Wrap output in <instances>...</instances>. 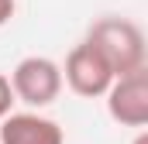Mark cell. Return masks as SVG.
Here are the masks:
<instances>
[{
    "mask_svg": "<svg viewBox=\"0 0 148 144\" xmlns=\"http://www.w3.org/2000/svg\"><path fill=\"white\" fill-rule=\"evenodd\" d=\"M86 41L107 58V65L114 69V75H124V72H134L148 65V52H145V31L127 21V17H100L90 24V35Z\"/></svg>",
    "mask_w": 148,
    "mask_h": 144,
    "instance_id": "1",
    "label": "cell"
},
{
    "mask_svg": "<svg viewBox=\"0 0 148 144\" xmlns=\"http://www.w3.org/2000/svg\"><path fill=\"white\" fill-rule=\"evenodd\" d=\"M10 89H14V100L28 107H48L62 93V69L45 55H28L10 72Z\"/></svg>",
    "mask_w": 148,
    "mask_h": 144,
    "instance_id": "2",
    "label": "cell"
},
{
    "mask_svg": "<svg viewBox=\"0 0 148 144\" xmlns=\"http://www.w3.org/2000/svg\"><path fill=\"white\" fill-rule=\"evenodd\" d=\"M107 113L121 127H145L148 124V65L124 75H114L107 86Z\"/></svg>",
    "mask_w": 148,
    "mask_h": 144,
    "instance_id": "3",
    "label": "cell"
},
{
    "mask_svg": "<svg viewBox=\"0 0 148 144\" xmlns=\"http://www.w3.org/2000/svg\"><path fill=\"white\" fill-rule=\"evenodd\" d=\"M66 86L73 89L76 96L83 100H97L107 93V86L114 82V69L107 65V58L90 45V41H79L73 52L66 55V69H62Z\"/></svg>",
    "mask_w": 148,
    "mask_h": 144,
    "instance_id": "4",
    "label": "cell"
},
{
    "mask_svg": "<svg viewBox=\"0 0 148 144\" xmlns=\"http://www.w3.org/2000/svg\"><path fill=\"white\" fill-rule=\"evenodd\" d=\"M0 144H62V127L38 113H7L0 124Z\"/></svg>",
    "mask_w": 148,
    "mask_h": 144,
    "instance_id": "5",
    "label": "cell"
},
{
    "mask_svg": "<svg viewBox=\"0 0 148 144\" xmlns=\"http://www.w3.org/2000/svg\"><path fill=\"white\" fill-rule=\"evenodd\" d=\"M10 103H14V89H10V79L0 72V120L10 113Z\"/></svg>",
    "mask_w": 148,
    "mask_h": 144,
    "instance_id": "6",
    "label": "cell"
},
{
    "mask_svg": "<svg viewBox=\"0 0 148 144\" xmlns=\"http://www.w3.org/2000/svg\"><path fill=\"white\" fill-rule=\"evenodd\" d=\"M14 10H17V0H0V28H3V24H10Z\"/></svg>",
    "mask_w": 148,
    "mask_h": 144,
    "instance_id": "7",
    "label": "cell"
},
{
    "mask_svg": "<svg viewBox=\"0 0 148 144\" xmlns=\"http://www.w3.org/2000/svg\"><path fill=\"white\" fill-rule=\"evenodd\" d=\"M131 144H148V134H145V130H141V134H138V137H134V141H131Z\"/></svg>",
    "mask_w": 148,
    "mask_h": 144,
    "instance_id": "8",
    "label": "cell"
}]
</instances>
